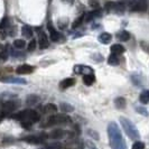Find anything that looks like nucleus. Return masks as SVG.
Returning <instances> with one entry per match:
<instances>
[{
	"mask_svg": "<svg viewBox=\"0 0 149 149\" xmlns=\"http://www.w3.org/2000/svg\"><path fill=\"white\" fill-rule=\"evenodd\" d=\"M140 102L143 104H147L149 102V90H145L140 93V97H139Z\"/></svg>",
	"mask_w": 149,
	"mask_h": 149,
	"instance_id": "6ab92c4d",
	"label": "nucleus"
},
{
	"mask_svg": "<svg viewBox=\"0 0 149 149\" xmlns=\"http://www.w3.org/2000/svg\"><path fill=\"white\" fill-rule=\"evenodd\" d=\"M33 71H34V67L28 64H22L16 68L17 74H29V73H33Z\"/></svg>",
	"mask_w": 149,
	"mask_h": 149,
	"instance_id": "6e6552de",
	"label": "nucleus"
},
{
	"mask_svg": "<svg viewBox=\"0 0 149 149\" xmlns=\"http://www.w3.org/2000/svg\"><path fill=\"white\" fill-rule=\"evenodd\" d=\"M22 140L28 142V143H34V145H38V143H43L44 142V139L38 137V136H28V137L22 138Z\"/></svg>",
	"mask_w": 149,
	"mask_h": 149,
	"instance_id": "9d476101",
	"label": "nucleus"
},
{
	"mask_svg": "<svg viewBox=\"0 0 149 149\" xmlns=\"http://www.w3.org/2000/svg\"><path fill=\"white\" fill-rule=\"evenodd\" d=\"M89 5H90V7L97 9V8H99V1H97V0H89Z\"/></svg>",
	"mask_w": 149,
	"mask_h": 149,
	"instance_id": "72a5a7b5",
	"label": "nucleus"
},
{
	"mask_svg": "<svg viewBox=\"0 0 149 149\" xmlns=\"http://www.w3.org/2000/svg\"><path fill=\"white\" fill-rule=\"evenodd\" d=\"M5 117H6V111H5V110H3V111L1 110V111H0V122L5 119Z\"/></svg>",
	"mask_w": 149,
	"mask_h": 149,
	"instance_id": "58836bf2",
	"label": "nucleus"
},
{
	"mask_svg": "<svg viewBox=\"0 0 149 149\" xmlns=\"http://www.w3.org/2000/svg\"><path fill=\"white\" fill-rule=\"evenodd\" d=\"M18 107V103H16V101H6L2 104V109L5 111H14L16 108Z\"/></svg>",
	"mask_w": 149,
	"mask_h": 149,
	"instance_id": "ddd939ff",
	"label": "nucleus"
},
{
	"mask_svg": "<svg viewBox=\"0 0 149 149\" xmlns=\"http://www.w3.org/2000/svg\"><path fill=\"white\" fill-rule=\"evenodd\" d=\"M0 38H2V39L6 38V33H5V31H2V33L0 31Z\"/></svg>",
	"mask_w": 149,
	"mask_h": 149,
	"instance_id": "ea45409f",
	"label": "nucleus"
},
{
	"mask_svg": "<svg viewBox=\"0 0 149 149\" xmlns=\"http://www.w3.org/2000/svg\"><path fill=\"white\" fill-rule=\"evenodd\" d=\"M108 63H109L110 65H113V66L118 65L120 63V60H119V57H118V55L112 53L111 55L109 56V58H108Z\"/></svg>",
	"mask_w": 149,
	"mask_h": 149,
	"instance_id": "aec40b11",
	"label": "nucleus"
},
{
	"mask_svg": "<svg viewBox=\"0 0 149 149\" xmlns=\"http://www.w3.org/2000/svg\"><path fill=\"white\" fill-rule=\"evenodd\" d=\"M110 49H111V53H113V54H117V55H119V54H122V53L126 51V49H125V47H123L122 45H120V44L112 45Z\"/></svg>",
	"mask_w": 149,
	"mask_h": 149,
	"instance_id": "f3484780",
	"label": "nucleus"
},
{
	"mask_svg": "<svg viewBox=\"0 0 149 149\" xmlns=\"http://www.w3.org/2000/svg\"><path fill=\"white\" fill-rule=\"evenodd\" d=\"M38 44H39V48L40 49H45L48 47V38H47V35L45 34L44 31H40L39 33V36H38Z\"/></svg>",
	"mask_w": 149,
	"mask_h": 149,
	"instance_id": "0eeeda50",
	"label": "nucleus"
},
{
	"mask_svg": "<svg viewBox=\"0 0 149 149\" xmlns=\"http://www.w3.org/2000/svg\"><path fill=\"white\" fill-rule=\"evenodd\" d=\"M114 104H116V108L117 109H125L126 108V99L125 97H117L114 100Z\"/></svg>",
	"mask_w": 149,
	"mask_h": 149,
	"instance_id": "a211bd4d",
	"label": "nucleus"
},
{
	"mask_svg": "<svg viewBox=\"0 0 149 149\" xmlns=\"http://www.w3.org/2000/svg\"><path fill=\"white\" fill-rule=\"evenodd\" d=\"M88 134H90V136H93V137H94V139H99V134H97V132H95V131H93V130H89V131H88Z\"/></svg>",
	"mask_w": 149,
	"mask_h": 149,
	"instance_id": "4c0bfd02",
	"label": "nucleus"
},
{
	"mask_svg": "<svg viewBox=\"0 0 149 149\" xmlns=\"http://www.w3.org/2000/svg\"><path fill=\"white\" fill-rule=\"evenodd\" d=\"M95 81V76L93 73H89V74H85L83 76V82L85 85H92Z\"/></svg>",
	"mask_w": 149,
	"mask_h": 149,
	"instance_id": "dca6fc26",
	"label": "nucleus"
},
{
	"mask_svg": "<svg viewBox=\"0 0 149 149\" xmlns=\"http://www.w3.org/2000/svg\"><path fill=\"white\" fill-rule=\"evenodd\" d=\"M99 16H101V10H99V9H94L93 11H91L89 14H86L85 15V22H91L92 19H94V18H97Z\"/></svg>",
	"mask_w": 149,
	"mask_h": 149,
	"instance_id": "2eb2a0df",
	"label": "nucleus"
},
{
	"mask_svg": "<svg viewBox=\"0 0 149 149\" xmlns=\"http://www.w3.org/2000/svg\"><path fill=\"white\" fill-rule=\"evenodd\" d=\"M46 149H64V146L60 143V142H54V143H51L48 145Z\"/></svg>",
	"mask_w": 149,
	"mask_h": 149,
	"instance_id": "cd10ccee",
	"label": "nucleus"
},
{
	"mask_svg": "<svg viewBox=\"0 0 149 149\" xmlns=\"http://www.w3.org/2000/svg\"><path fill=\"white\" fill-rule=\"evenodd\" d=\"M3 82H9V83H18V84H26L27 81L24 79H16V77H9V79H2Z\"/></svg>",
	"mask_w": 149,
	"mask_h": 149,
	"instance_id": "412c9836",
	"label": "nucleus"
},
{
	"mask_svg": "<svg viewBox=\"0 0 149 149\" xmlns=\"http://www.w3.org/2000/svg\"><path fill=\"white\" fill-rule=\"evenodd\" d=\"M118 38H119L121 42H127L130 39V34L128 33L127 30H122L121 33L118 34Z\"/></svg>",
	"mask_w": 149,
	"mask_h": 149,
	"instance_id": "b1692460",
	"label": "nucleus"
},
{
	"mask_svg": "<svg viewBox=\"0 0 149 149\" xmlns=\"http://www.w3.org/2000/svg\"><path fill=\"white\" fill-rule=\"evenodd\" d=\"M147 0H134L131 5V8L134 10H138V11H146L147 10Z\"/></svg>",
	"mask_w": 149,
	"mask_h": 149,
	"instance_id": "39448f33",
	"label": "nucleus"
},
{
	"mask_svg": "<svg viewBox=\"0 0 149 149\" xmlns=\"http://www.w3.org/2000/svg\"><path fill=\"white\" fill-rule=\"evenodd\" d=\"M75 84V80L74 79H72V77H67L65 80H63L60 84V88L62 90H65V89H68V88H71V86H73Z\"/></svg>",
	"mask_w": 149,
	"mask_h": 149,
	"instance_id": "9b49d317",
	"label": "nucleus"
},
{
	"mask_svg": "<svg viewBox=\"0 0 149 149\" xmlns=\"http://www.w3.org/2000/svg\"><path fill=\"white\" fill-rule=\"evenodd\" d=\"M35 48H36V40L35 39H31L29 42V44H28V51L33 52V51H35Z\"/></svg>",
	"mask_w": 149,
	"mask_h": 149,
	"instance_id": "2f4dec72",
	"label": "nucleus"
},
{
	"mask_svg": "<svg viewBox=\"0 0 149 149\" xmlns=\"http://www.w3.org/2000/svg\"><path fill=\"white\" fill-rule=\"evenodd\" d=\"M43 111L46 112V113H51V112H56L57 111V107L53 103H47V104L44 105L43 108Z\"/></svg>",
	"mask_w": 149,
	"mask_h": 149,
	"instance_id": "4be33fe9",
	"label": "nucleus"
},
{
	"mask_svg": "<svg viewBox=\"0 0 149 149\" xmlns=\"http://www.w3.org/2000/svg\"><path fill=\"white\" fill-rule=\"evenodd\" d=\"M14 46L17 49H22L26 46V42L24 39H16L15 42H14Z\"/></svg>",
	"mask_w": 149,
	"mask_h": 149,
	"instance_id": "393cba45",
	"label": "nucleus"
},
{
	"mask_svg": "<svg viewBox=\"0 0 149 149\" xmlns=\"http://www.w3.org/2000/svg\"><path fill=\"white\" fill-rule=\"evenodd\" d=\"M66 134V132L63 129H54L52 132L49 134V137L53 139H61Z\"/></svg>",
	"mask_w": 149,
	"mask_h": 149,
	"instance_id": "f8f14e48",
	"label": "nucleus"
},
{
	"mask_svg": "<svg viewBox=\"0 0 149 149\" xmlns=\"http://www.w3.org/2000/svg\"><path fill=\"white\" fill-rule=\"evenodd\" d=\"M37 100H38L37 97H35V95H30V97H27V103H28V104H34Z\"/></svg>",
	"mask_w": 149,
	"mask_h": 149,
	"instance_id": "473e14b6",
	"label": "nucleus"
},
{
	"mask_svg": "<svg viewBox=\"0 0 149 149\" xmlns=\"http://www.w3.org/2000/svg\"><path fill=\"white\" fill-rule=\"evenodd\" d=\"M120 122H121V126L123 128L125 132L127 134V136L130 139H138L140 137L138 129L136 128V126L129 119L125 118V117H121L120 118Z\"/></svg>",
	"mask_w": 149,
	"mask_h": 149,
	"instance_id": "7ed1b4c3",
	"label": "nucleus"
},
{
	"mask_svg": "<svg viewBox=\"0 0 149 149\" xmlns=\"http://www.w3.org/2000/svg\"><path fill=\"white\" fill-rule=\"evenodd\" d=\"M84 18H85V16H84V15L80 16V17H79V18H77V19H76L73 24H72V28H73V29H76V28H77V27H79V26H80V25L83 22Z\"/></svg>",
	"mask_w": 149,
	"mask_h": 149,
	"instance_id": "a878e982",
	"label": "nucleus"
},
{
	"mask_svg": "<svg viewBox=\"0 0 149 149\" xmlns=\"http://www.w3.org/2000/svg\"><path fill=\"white\" fill-rule=\"evenodd\" d=\"M108 134H109V140L110 146L112 149H127L126 141L122 137L121 130L119 129L118 125L116 122H110L108 126Z\"/></svg>",
	"mask_w": 149,
	"mask_h": 149,
	"instance_id": "f257e3e1",
	"label": "nucleus"
},
{
	"mask_svg": "<svg viewBox=\"0 0 149 149\" xmlns=\"http://www.w3.org/2000/svg\"><path fill=\"white\" fill-rule=\"evenodd\" d=\"M72 121L71 117H68L65 113H62V114H54L52 117H49V119L47 120L46 125L47 127H51V126H56V125H67Z\"/></svg>",
	"mask_w": 149,
	"mask_h": 149,
	"instance_id": "20e7f679",
	"label": "nucleus"
},
{
	"mask_svg": "<svg viewBox=\"0 0 149 149\" xmlns=\"http://www.w3.org/2000/svg\"><path fill=\"white\" fill-rule=\"evenodd\" d=\"M137 112H138V113H141V114H143V116H148V112H146V109L140 108V107L137 108Z\"/></svg>",
	"mask_w": 149,
	"mask_h": 149,
	"instance_id": "e433bc0d",
	"label": "nucleus"
},
{
	"mask_svg": "<svg viewBox=\"0 0 149 149\" xmlns=\"http://www.w3.org/2000/svg\"><path fill=\"white\" fill-rule=\"evenodd\" d=\"M141 47L145 52H147L149 54V44L146 43V42H141Z\"/></svg>",
	"mask_w": 149,
	"mask_h": 149,
	"instance_id": "c9c22d12",
	"label": "nucleus"
},
{
	"mask_svg": "<svg viewBox=\"0 0 149 149\" xmlns=\"http://www.w3.org/2000/svg\"><path fill=\"white\" fill-rule=\"evenodd\" d=\"M47 29L49 31V37H51V39H52L53 42H58V40H60L61 34L53 27L52 22H48V24H47Z\"/></svg>",
	"mask_w": 149,
	"mask_h": 149,
	"instance_id": "423d86ee",
	"label": "nucleus"
},
{
	"mask_svg": "<svg viewBox=\"0 0 149 149\" xmlns=\"http://www.w3.org/2000/svg\"><path fill=\"white\" fill-rule=\"evenodd\" d=\"M132 149H145V143L141 141H136L132 145Z\"/></svg>",
	"mask_w": 149,
	"mask_h": 149,
	"instance_id": "7c9ffc66",
	"label": "nucleus"
},
{
	"mask_svg": "<svg viewBox=\"0 0 149 149\" xmlns=\"http://www.w3.org/2000/svg\"><path fill=\"white\" fill-rule=\"evenodd\" d=\"M1 48H2V45L0 44V49H1Z\"/></svg>",
	"mask_w": 149,
	"mask_h": 149,
	"instance_id": "a19ab883",
	"label": "nucleus"
},
{
	"mask_svg": "<svg viewBox=\"0 0 149 149\" xmlns=\"http://www.w3.org/2000/svg\"><path fill=\"white\" fill-rule=\"evenodd\" d=\"M22 36H25L26 38L33 37V29L30 28L29 26H24L22 28Z\"/></svg>",
	"mask_w": 149,
	"mask_h": 149,
	"instance_id": "5701e85b",
	"label": "nucleus"
},
{
	"mask_svg": "<svg viewBox=\"0 0 149 149\" xmlns=\"http://www.w3.org/2000/svg\"><path fill=\"white\" fill-rule=\"evenodd\" d=\"M74 72L76 74H89V73H93V70L90 66L86 65H75Z\"/></svg>",
	"mask_w": 149,
	"mask_h": 149,
	"instance_id": "1a4fd4ad",
	"label": "nucleus"
},
{
	"mask_svg": "<svg viewBox=\"0 0 149 149\" xmlns=\"http://www.w3.org/2000/svg\"><path fill=\"white\" fill-rule=\"evenodd\" d=\"M8 24H9V19H8L7 17L2 18V20L0 22V29H5V28H7Z\"/></svg>",
	"mask_w": 149,
	"mask_h": 149,
	"instance_id": "c756f323",
	"label": "nucleus"
},
{
	"mask_svg": "<svg viewBox=\"0 0 149 149\" xmlns=\"http://www.w3.org/2000/svg\"><path fill=\"white\" fill-rule=\"evenodd\" d=\"M116 5H117V2H108V3L105 5V9H107V11H108V13H110V11H114V9H116Z\"/></svg>",
	"mask_w": 149,
	"mask_h": 149,
	"instance_id": "c85d7f7f",
	"label": "nucleus"
},
{
	"mask_svg": "<svg viewBox=\"0 0 149 149\" xmlns=\"http://www.w3.org/2000/svg\"><path fill=\"white\" fill-rule=\"evenodd\" d=\"M61 110L64 112H72L74 110V108L72 105H70L68 103H62L61 104Z\"/></svg>",
	"mask_w": 149,
	"mask_h": 149,
	"instance_id": "bb28decb",
	"label": "nucleus"
},
{
	"mask_svg": "<svg viewBox=\"0 0 149 149\" xmlns=\"http://www.w3.org/2000/svg\"><path fill=\"white\" fill-rule=\"evenodd\" d=\"M111 39H112V36L111 34H109V33H102L99 36V42L102 43V44H109L111 42Z\"/></svg>",
	"mask_w": 149,
	"mask_h": 149,
	"instance_id": "4468645a",
	"label": "nucleus"
},
{
	"mask_svg": "<svg viewBox=\"0 0 149 149\" xmlns=\"http://www.w3.org/2000/svg\"><path fill=\"white\" fill-rule=\"evenodd\" d=\"M31 125H33V122H30V121H22V126L25 129H29L31 127Z\"/></svg>",
	"mask_w": 149,
	"mask_h": 149,
	"instance_id": "f704fd0d",
	"label": "nucleus"
},
{
	"mask_svg": "<svg viewBox=\"0 0 149 149\" xmlns=\"http://www.w3.org/2000/svg\"><path fill=\"white\" fill-rule=\"evenodd\" d=\"M10 118L18 120V121H30V122L35 123V122L39 121L40 116L37 111L31 110V109H27V110H24V111H20L18 113H15V114H11Z\"/></svg>",
	"mask_w": 149,
	"mask_h": 149,
	"instance_id": "f03ea898",
	"label": "nucleus"
}]
</instances>
